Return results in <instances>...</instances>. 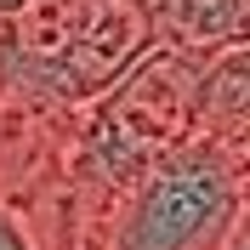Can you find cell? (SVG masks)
Listing matches in <instances>:
<instances>
[{
  "mask_svg": "<svg viewBox=\"0 0 250 250\" xmlns=\"http://www.w3.org/2000/svg\"><path fill=\"white\" fill-rule=\"evenodd\" d=\"M245 137L188 131L159 148L114 210L97 222L91 250H222L245 222Z\"/></svg>",
  "mask_w": 250,
  "mask_h": 250,
  "instance_id": "1",
  "label": "cell"
},
{
  "mask_svg": "<svg viewBox=\"0 0 250 250\" xmlns=\"http://www.w3.org/2000/svg\"><path fill=\"white\" fill-rule=\"evenodd\" d=\"M0 250H40V239L29 233V222L12 199H0Z\"/></svg>",
  "mask_w": 250,
  "mask_h": 250,
  "instance_id": "2",
  "label": "cell"
},
{
  "mask_svg": "<svg viewBox=\"0 0 250 250\" xmlns=\"http://www.w3.org/2000/svg\"><path fill=\"white\" fill-rule=\"evenodd\" d=\"M51 250H91L85 239H80V228H74V210H68V205H62V216H57V245H51Z\"/></svg>",
  "mask_w": 250,
  "mask_h": 250,
  "instance_id": "3",
  "label": "cell"
},
{
  "mask_svg": "<svg viewBox=\"0 0 250 250\" xmlns=\"http://www.w3.org/2000/svg\"><path fill=\"white\" fill-rule=\"evenodd\" d=\"M29 6H34V0H0V23H12V17H23Z\"/></svg>",
  "mask_w": 250,
  "mask_h": 250,
  "instance_id": "4",
  "label": "cell"
}]
</instances>
